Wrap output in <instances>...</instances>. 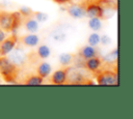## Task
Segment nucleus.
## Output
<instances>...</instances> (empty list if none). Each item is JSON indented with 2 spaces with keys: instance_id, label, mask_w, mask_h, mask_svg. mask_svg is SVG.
<instances>
[{
  "instance_id": "f257e3e1",
  "label": "nucleus",
  "mask_w": 133,
  "mask_h": 119,
  "mask_svg": "<svg viewBox=\"0 0 133 119\" xmlns=\"http://www.w3.org/2000/svg\"><path fill=\"white\" fill-rule=\"evenodd\" d=\"M19 73V67L16 66L6 56L0 57V76L5 82L12 83L16 81Z\"/></svg>"
},
{
  "instance_id": "f8f14e48",
  "label": "nucleus",
  "mask_w": 133,
  "mask_h": 119,
  "mask_svg": "<svg viewBox=\"0 0 133 119\" xmlns=\"http://www.w3.org/2000/svg\"><path fill=\"white\" fill-rule=\"evenodd\" d=\"M22 42L27 47H36L39 42V38L35 33H30L22 37Z\"/></svg>"
},
{
  "instance_id": "4468645a",
  "label": "nucleus",
  "mask_w": 133,
  "mask_h": 119,
  "mask_svg": "<svg viewBox=\"0 0 133 119\" xmlns=\"http://www.w3.org/2000/svg\"><path fill=\"white\" fill-rule=\"evenodd\" d=\"M74 58H75V56L71 53H62L58 56V61L61 66L68 67L72 64V62L74 61Z\"/></svg>"
},
{
  "instance_id": "39448f33",
  "label": "nucleus",
  "mask_w": 133,
  "mask_h": 119,
  "mask_svg": "<svg viewBox=\"0 0 133 119\" xmlns=\"http://www.w3.org/2000/svg\"><path fill=\"white\" fill-rule=\"evenodd\" d=\"M6 57L9 59L10 62H12L18 67L23 66L27 60V57H26L24 50L22 48H16V47L6 55Z\"/></svg>"
},
{
  "instance_id": "393cba45",
  "label": "nucleus",
  "mask_w": 133,
  "mask_h": 119,
  "mask_svg": "<svg viewBox=\"0 0 133 119\" xmlns=\"http://www.w3.org/2000/svg\"><path fill=\"white\" fill-rule=\"evenodd\" d=\"M0 57H1V51H0Z\"/></svg>"
},
{
  "instance_id": "ddd939ff",
  "label": "nucleus",
  "mask_w": 133,
  "mask_h": 119,
  "mask_svg": "<svg viewBox=\"0 0 133 119\" xmlns=\"http://www.w3.org/2000/svg\"><path fill=\"white\" fill-rule=\"evenodd\" d=\"M51 71H52V67H51V65H50L49 63H47V62H42V63L37 66V68H36V73H37L39 77H42V78H47V77H49L50 73H51Z\"/></svg>"
},
{
  "instance_id": "a878e982",
  "label": "nucleus",
  "mask_w": 133,
  "mask_h": 119,
  "mask_svg": "<svg viewBox=\"0 0 133 119\" xmlns=\"http://www.w3.org/2000/svg\"><path fill=\"white\" fill-rule=\"evenodd\" d=\"M0 80H1V76H0Z\"/></svg>"
},
{
  "instance_id": "9b49d317",
  "label": "nucleus",
  "mask_w": 133,
  "mask_h": 119,
  "mask_svg": "<svg viewBox=\"0 0 133 119\" xmlns=\"http://www.w3.org/2000/svg\"><path fill=\"white\" fill-rule=\"evenodd\" d=\"M79 55L81 56V58L83 59H89L91 57H95L97 56V50L95 47L92 46H85V47H82L79 51Z\"/></svg>"
},
{
  "instance_id": "6e6552de",
  "label": "nucleus",
  "mask_w": 133,
  "mask_h": 119,
  "mask_svg": "<svg viewBox=\"0 0 133 119\" xmlns=\"http://www.w3.org/2000/svg\"><path fill=\"white\" fill-rule=\"evenodd\" d=\"M83 80H84L83 76L76 68L66 69V82L69 81V83L72 84H80V83H84Z\"/></svg>"
},
{
  "instance_id": "5701e85b",
  "label": "nucleus",
  "mask_w": 133,
  "mask_h": 119,
  "mask_svg": "<svg viewBox=\"0 0 133 119\" xmlns=\"http://www.w3.org/2000/svg\"><path fill=\"white\" fill-rule=\"evenodd\" d=\"M6 37H7V32L0 28V43H1Z\"/></svg>"
},
{
  "instance_id": "b1692460",
  "label": "nucleus",
  "mask_w": 133,
  "mask_h": 119,
  "mask_svg": "<svg viewBox=\"0 0 133 119\" xmlns=\"http://www.w3.org/2000/svg\"><path fill=\"white\" fill-rule=\"evenodd\" d=\"M54 2L56 3H59V4H63V3H66V2H70L71 0H53Z\"/></svg>"
},
{
  "instance_id": "6ab92c4d",
  "label": "nucleus",
  "mask_w": 133,
  "mask_h": 119,
  "mask_svg": "<svg viewBox=\"0 0 133 119\" xmlns=\"http://www.w3.org/2000/svg\"><path fill=\"white\" fill-rule=\"evenodd\" d=\"M88 26L92 31L97 32V31L101 30V28H102V21L100 18H89Z\"/></svg>"
},
{
  "instance_id": "aec40b11",
  "label": "nucleus",
  "mask_w": 133,
  "mask_h": 119,
  "mask_svg": "<svg viewBox=\"0 0 133 119\" xmlns=\"http://www.w3.org/2000/svg\"><path fill=\"white\" fill-rule=\"evenodd\" d=\"M100 39H101V36H100L97 32H94V33H91V34L88 36L87 42H88L89 46L96 47L98 43H100Z\"/></svg>"
},
{
  "instance_id": "9d476101",
  "label": "nucleus",
  "mask_w": 133,
  "mask_h": 119,
  "mask_svg": "<svg viewBox=\"0 0 133 119\" xmlns=\"http://www.w3.org/2000/svg\"><path fill=\"white\" fill-rule=\"evenodd\" d=\"M66 82V69L61 68L55 70L51 76V83L55 85H62Z\"/></svg>"
},
{
  "instance_id": "20e7f679",
  "label": "nucleus",
  "mask_w": 133,
  "mask_h": 119,
  "mask_svg": "<svg viewBox=\"0 0 133 119\" xmlns=\"http://www.w3.org/2000/svg\"><path fill=\"white\" fill-rule=\"evenodd\" d=\"M97 83L100 85H117V73L110 69L99 70L97 73Z\"/></svg>"
},
{
  "instance_id": "0eeeda50",
  "label": "nucleus",
  "mask_w": 133,
  "mask_h": 119,
  "mask_svg": "<svg viewBox=\"0 0 133 119\" xmlns=\"http://www.w3.org/2000/svg\"><path fill=\"white\" fill-rule=\"evenodd\" d=\"M68 12L74 19H81L83 17H86L84 4H72L68 7Z\"/></svg>"
},
{
  "instance_id": "dca6fc26",
  "label": "nucleus",
  "mask_w": 133,
  "mask_h": 119,
  "mask_svg": "<svg viewBox=\"0 0 133 119\" xmlns=\"http://www.w3.org/2000/svg\"><path fill=\"white\" fill-rule=\"evenodd\" d=\"M49 36H50L53 40L58 41V42L63 41V40L66 38V34H65V32H64L62 29H60V28L54 29V30L50 33V35H49Z\"/></svg>"
},
{
  "instance_id": "412c9836",
  "label": "nucleus",
  "mask_w": 133,
  "mask_h": 119,
  "mask_svg": "<svg viewBox=\"0 0 133 119\" xmlns=\"http://www.w3.org/2000/svg\"><path fill=\"white\" fill-rule=\"evenodd\" d=\"M32 17H33L37 22H46V21L48 20V14L45 13V12H42V11L33 12Z\"/></svg>"
},
{
  "instance_id": "423d86ee",
  "label": "nucleus",
  "mask_w": 133,
  "mask_h": 119,
  "mask_svg": "<svg viewBox=\"0 0 133 119\" xmlns=\"http://www.w3.org/2000/svg\"><path fill=\"white\" fill-rule=\"evenodd\" d=\"M18 38L16 35L7 36L1 43H0V51H1V56H6L17 44Z\"/></svg>"
},
{
  "instance_id": "7ed1b4c3",
  "label": "nucleus",
  "mask_w": 133,
  "mask_h": 119,
  "mask_svg": "<svg viewBox=\"0 0 133 119\" xmlns=\"http://www.w3.org/2000/svg\"><path fill=\"white\" fill-rule=\"evenodd\" d=\"M84 7H85V11H86V17L104 19V11H105L106 8L103 6L102 1L91 0L89 2H85Z\"/></svg>"
},
{
  "instance_id": "4be33fe9",
  "label": "nucleus",
  "mask_w": 133,
  "mask_h": 119,
  "mask_svg": "<svg viewBox=\"0 0 133 119\" xmlns=\"http://www.w3.org/2000/svg\"><path fill=\"white\" fill-rule=\"evenodd\" d=\"M19 12H20V14H23L25 18H30V17H32V14H33V11H32L29 7H27V6L21 7L20 10H19Z\"/></svg>"
},
{
  "instance_id": "f03ea898",
  "label": "nucleus",
  "mask_w": 133,
  "mask_h": 119,
  "mask_svg": "<svg viewBox=\"0 0 133 119\" xmlns=\"http://www.w3.org/2000/svg\"><path fill=\"white\" fill-rule=\"evenodd\" d=\"M21 24L20 12H7L0 11V28L6 32H11Z\"/></svg>"
},
{
  "instance_id": "2eb2a0df",
  "label": "nucleus",
  "mask_w": 133,
  "mask_h": 119,
  "mask_svg": "<svg viewBox=\"0 0 133 119\" xmlns=\"http://www.w3.org/2000/svg\"><path fill=\"white\" fill-rule=\"evenodd\" d=\"M25 28L29 33H35L38 30V22L33 17L27 18L25 22Z\"/></svg>"
},
{
  "instance_id": "a211bd4d",
  "label": "nucleus",
  "mask_w": 133,
  "mask_h": 119,
  "mask_svg": "<svg viewBox=\"0 0 133 119\" xmlns=\"http://www.w3.org/2000/svg\"><path fill=\"white\" fill-rule=\"evenodd\" d=\"M26 85H41L44 83V78L39 77L38 75H31L27 77V79L24 82Z\"/></svg>"
},
{
  "instance_id": "f3484780",
  "label": "nucleus",
  "mask_w": 133,
  "mask_h": 119,
  "mask_svg": "<svg viewBox=\"0 0 133 119\" xmlns=\"http://www.w3.org/2000/svg\"><path fill=\"white\" fill-rule=\"evenodd\" d=\"M37 56L41 59H47L50 55H51V50L47 44H41L37 48V52H36Z\"/></svg>"
},
{
  "instance_id": "1a4fd4ad",
  "label": "nucleus",
  "mask_w": 133,
  "mask_h": 119,
  "mask_svg": "<svg viewBox=\"0 0 133 119\" xmlns=\"http://www.w3.org/2000/svg\"><path fill=\"white\" fill-rule=\"evenodd\" d=\"M102 65V60L95 56V57H91L89 59H86L85 60V63H84V66L86 69H88L89 71L94 72V73H97L99 70H100V67Z\"/></svg>"
}]
</instances>
